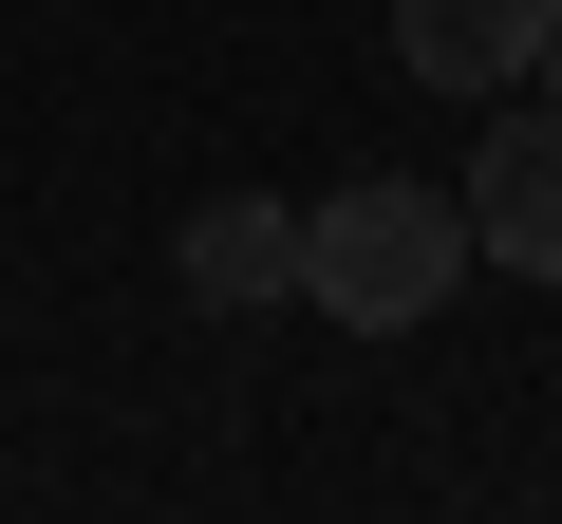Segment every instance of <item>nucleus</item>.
I'll return each mask as SVG.
<instances>
[{
	"label": "nucleus",
	"instance_id": "1",
	"mask_svg": "<svg viewBox=\"0 0 562 524\" xmlns=\"http://www.w3.org/2000/svg\"><path fill=\"white\" fill-rule=\"evenodd\" d=\"M450 262H469V206L413 187V169H357L338 206H301V300H319L338 338H413V319L450 300Z\"/></svg>",
	"mask_w": 562,
	"mask_h": 524
},
{
	"label": "nucleus",
	"instance_id": "2",
	"mask_svg": "<svg viewBox=\"0 0 562 524\" xmlns=\"http://www.w3.org/2000/svg\"><path fill=\"white\" fill-rule=\"evenodd\" d=\"M469 262L562 282V94L543 113H487V150H469Z\"/></svg>",
	"mask_w": 562,
	"mask_h": 524
},
{
	"label": "nucleus",
	"instance_id": "3",
	"mask_svg": "<svg viewBox=\"0 0 562 524\" xmlns=\"http://www.w3.org/2000/svg\"><path fill=\"white\" fill-rule=\"evenodd\" d=\"M188 300H301V206H281V187H206L188 206Z\"/></svg>",
	"mask_w": 562,
	"mask_h": 524
},
{
	"label": "nucleus",
	"instance_id": "4",
	"mask_svg": "<svg viewBox=\"0 0 562 524\" xmlns=\"http://www.w3.org/2000/svg\"><path fill=\"white\" fill-rule=\"evenodd\" d=\"M543 20H562V0H394V57H413L431 94H506V76L543 57Z\"/></svg>",
	"mask_w": 562,
	"mask_h": 524
},
{
	"label": "nucleus",
	"instance_id": "5",
	"mask_svg": "<svg viewBox=\"0 0 562 524\" xmlns=\"http://www.w3.org/2000/svg\"><path fill=\"white\" fill-rule=\"evenodd\" d=\"M525 76H543V94H562V20H543V57H525Z\"/></svg>",
	"mask_w": 562,
	"mask_h": 524
}]
</instances>
